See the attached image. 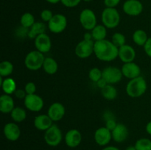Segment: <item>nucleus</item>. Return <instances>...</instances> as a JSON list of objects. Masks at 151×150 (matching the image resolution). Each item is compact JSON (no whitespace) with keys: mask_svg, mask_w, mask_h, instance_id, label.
Wrapping results in <instances>:
<instances>
[{"mask_svg":"<svg viewBox=\"0 0 151 150\" xmlns=\"http://www.w3.org/2000/svg\"><path fill=\"white\" fill-rule=\"evenodd\" d=\"M94 53L98 60L104 62H111L118 57L119 48L111 41L102 40L94 41Z\"/></svg>","mask_w":151,"mask_h":150,"instance_id":"nucleus-1","label":"nucleus"},{"mask_svg":"<svg viewBox=\"0 0 151 150\" xmlns=\"http://www.w3.org/2000/svg\"><path fill=\"white\" fill-rule=\"evenodd\" d=\"M147 89V84L143 76H139L134 79H130L126 85V93L131 98H138L142 96Z\"/></svg>","mask_w":151,"mask_h":150,"instance_id":"nucleus-2","label":"nucleus"},{"mask_svg":"<svg viewBox=\"0 0 151 150\" xmlns=\"http://www.w3.org/2000/svg\"><path fill=\"white\" fill-rule=\"evenodd\" d=\"M103 24L107 29H114L120 22V15L114 7H106L101 15Z\"/></svg>","mask_w":151,"mask_h":150,"instance_id":"nucleus-3","label":"nucleus"},{"mask_svg":"<svg viewBox=\"0 0 151 150\" xmlns=\"http://www.w3.org/2000/svg\"><path fill=\"white\" fill-rule=\"evenodd\" d=\"M45 57L44 54L38 50H33L28 53L24 58V65L29 71H38L43 67Z\"/></svg>","mask_w":151,"mask_h":150,"instance_id":"nucleus-4","label":"nucleus"},{"mask_svg":"<svg viewBox=\"0 0 151 150\" xmlns=\"http://www.w3.org/2000/svg\"><path fill=\"white\" fill-rule=\"evenodd\" d=\"M46 144L50 146H57L63 139V134L61 129L58 125L53 124L47 130L45 131L44 135Z\"/></svg>","mask_w":151,"mask_h":150,"instance_id":"nucleus-5","label":"nucleus"},{"mask_svg":"<svg viewBox=\"0 0 151 150\" xmlns=\"http://www.w3.org/2000/svg\"><path fill=\"white\" fill-rule=\"evenodd\" d=\"M80 23L83 28L88 31H91L97 26V16L91 9H84L80 13Z\"/></svg>","mask_w":151,"mask_h":150,"instance_id":"nucleus-6","label":"nucleus"},{"mask_svg":"<svg viewBox=\"0 0 151 150\" xmlns=\"http://www.w3.org/2000/svg\"><path fill=\"white\" fill-rule=\"evenodd\" d=\"M47 24V27L50 32L54 34H59L66 29L67 26V19L64 15L58 13L55 14L52 19Z\"/></svg>","mask_w":151,"mask_h":150,"instance_id":"nucleus-7","label":"nucleus"},{"mask_svg":"<svg viewBox=\"0 0 151 150\" xmlns=\"http://www.w3.org/2000/svg\"><path fill=\"white\" fill-rule=\"evenodd\" d=\"M94 41L93 40L87 41L82 40L80 41L75 49V53L81 59H86L94 53Z\"/></svg>","mask_w":151,"mask_h":150,"instance_id":"nucleus-8","label":"nucleus"},{"mask_svg":"<svg viewBox=\"0 0 151 150\" xmlns=\"http://www.w3.org/2000/svg\"><path fill=\"white\" fill-rule=\"evenodd\" d=\"M123 76L120 69L115 66H108L103 70V79L106 80L107 84L114 85L122 80Z\"/></svg>","mask_w":151,"mask_h":150,"instance_id":"nucleus-9","label":"nucleus"},{"mask_svg":"<svg viewBox=\"0 0 151 150\" xmlns=\"http://www.w3.org/2000/svg\"><path fill=\"white\" fill-rule=\"evenodd\" d=\"M25 107L31 112H39L43 109L44 101L42 97L36 94L27 95L24 99Z\"/></svg>","mask_w":151,"mask_h":150,"instance_id":"nucleus-10","label":"nucleus"},{"mask_svg":"<svg viewBox=\"0 0 151 150\" xmlns=\"http://www.w3.org/2000/svg\"><path fill=\"white\" fill-rule=\"evenodd\" d=\"M124 13L130 16H139L143 11V4L139 0H126L122 6Z\"/></svg>","mask_w":151,"mask_h":150,"instance_id":"nucleus-11","label":"nucleus"},{"mask_svg":"<svg viewBox=\"0 0 151 150\" xmlns=\"http://www.w3.org/2000/svg\"><path fill=\"white\" fill-rule=\"evenodd\" d=\"M94 138L96 144L100 146H106L112 139L111 131L106 126H102L95 131Z\"/></svg>","mask_w":151,"mask_h":150,"instance_id":"nucleus-12","label":"nucleus"},{"mask_svg":"<svg viewBox=\"0 0 151 150\" xmlns=\"http://www.w3.org/2000/svg\"><path fill=\"white\" fill-rule=\"evenodd\" d=\"M34 44H35L36 50L43 53V54L49 52L52 48L51 38L46 33L38 35L34 40Z\"/></svg>","mask_w":151,"mask_h":150,"instance_id":"nucleus-13","label":"nucleus"},{"mask_svg":"<svg viewBox=\"0 0 151 150\" xmlns=\"http://www.w3.org/2000/svg\"><path fill=\"white\" fill-rule=\"evenodd\" d=\"M123 76L129 79H134L141 76V69L139 66L134 62L124 63L121 68Z\"/></svg>","mask_w":151,"mask_h":150,"instance_id":"nucleus-14","label":"nucleus"},{"mask_svg":"<svg viewBox=\"0 0 151 150\" xmlns=\"http://www.w3.org/2000/svg\"><path fill=\"white\" fill-rule=\"evenodd\" d=\"M3 132L4 137L10 141H16L21 135V129L16 122L6 124L3 129Z\"/></svg>","mask_w":151,"mask_h":150,"instance_id":"nucleus-15","label":"nucleus"},{"mask_svg":"<svg viewBox=\"0 0 151 150\" xmlns=\"http://www.w3.org/2000/svg\"><path fill=\"white\" fill-rule=\"evenodd\" d=\"M66 109L63 104L60 102H54L50 106L47 115L53 121H59L65 116Z\"/></svg>","mask_w":151,"mask_h":150,"instance_id":"nucleus-16","label":"nucleus"},{"mask_svg":"<svg viewBox=\"0 0 151 150\" xmlns=\"http://www.w3.org/2000/svg\"><path fill=\"white\" fill-rule=\"evenodd\" d=\"M136 56H137V53H136L135 49L131 46L125 44L119 48L118 57L120 59L122 63H127L134 62Z\"/></svg>","mask_w":151,"mask_h":150,"instance_id":"nucleus-17","label":"nucleus"},{"mask_svg":"<svg viewBox=\"0 0 151 150\" xmlns=\"http://www.w3.org/2000/svg\"><path fill=\"white\" fill-rule=\"evenodd\" d=\"M82 134L76 129H69L65 135V143L67 146L75 148L81 144L82 141Z\"/></svg>","mask_w":151,"mask_h":150,"instance_id":"nucleus-18","label":"nucleus"},{"mask_svg":"<svg viewBox=\"0 0 151 150\" xmlns=\"http://www.w3.org/2000/svg\"><path fill=\"white\" fill-rule=\"evenodd\" d=\"M112 139L116 143H122L128 138V129L123 124H117L116 127L111 131Z\"/></svg>","mask_w":151,"mask_h":150,"instance_id":"nucleus-19","label":"nucleus"},{"mask_svg":"<svg viewBox=\"0 0 151 150\" xmlns=\"http://www.w3.org/2000/svg\"><path fill=\"white\" fill-rule=\"evenodd\" d=\"M34 126L38 130L44 131L49 129L53 124V121L47 114L38 115L34 119Z\"/></svg>","mask_w":151,"mask_h":150,"instance_id":"nucleus-20","label":"nucleus"},{"mask_svg":"<svg viewBox=\"0 0 151 150\" xmlns=\"http://www.w3.org/2000/svg\"><path fill=\"white\" fill-rule=\"evenodd\" d=\"M15 108L14 100L8 94H2L0 96V111L2 113H10Z\"/></svg>","mask_w":151,"mask_h":150,"instance_id":"nucleus-21","label":"nucleus"},{"mask_svg":"<svg viewBox=\"0 0 151 150\" xmlns=\"http://www.w3.org/2000/svg\"><path fill=\"white\" fill-rule=\"evenodd\" d=\"M0 85H1L3 92L8 95L14 94L15 91L17 89L16 83L13 78H4L2 76H0Z\"/></svg>","mask_w":151,"mask_h":150,"instance_id":"nucleus-22","label":"nucleus"},{"mask_svg":"<svg viewBox=\"0 0 151 150\" xmlns=\"http://www.w3.org/2000/svg\"><path fill=\"white\" fill-rule=\"evenodd\" d=\"M47 26L44 22L35 21V24L28 29L27 37L30 39L35 40L38 35L46 33Z\"/></svg>","mask_w":151,"mask_h":150,"instance_id":"nucleus-23","label":"nucleus"},{"mask_svg":"<svg viewBox=\"0 0 151 150\" xmlns=\"http://www.w3.org/2000/svg\"><path fill=\"white\" fill-rule=\"evenodd\" d=\"M42 68L47 74L53 75L58 70V64L54 58L47 57H45Z\"/></svg>","mask_w":151,"mask_h":150,"instance_id":"nucleus-24","label":"nucleus"},{"mask_svg":"<svg viewBox=\"0 0 151 150\" xmlns=\"http://www.w3.org/2000/svg\"><path fill=\"white\" fill-rule=\"evenodd\" d=\"M148 38L147 32L143 29H137L132 36L134 43L139 46H144Z\"/></svg>","mask_w":151,"mask_h":150,"instance_id":"nucleus-25","label":"nucleus"},{"mask_svg":"<svg viewBox=\"0 0 151 150\" xmlns=\"http://www.w3.org/2000/svg\"><path fill=\"white\" fill-rule=\"evenodd\" d=\"M100 90H101L102 96L106 100L112 101V100H114L116 98V96H117V90L113 85L108 84L104 88Z\"/></svg>","mask_w":151,"mask_h":150,"instance_id":"nucleus-26","label":"nucleus"},{"mask_svg":"<svg viewBox=\"0 0 151 150\" xmlns=\"http://www.w3.org/2000/svg\"><path fill=\"white\" fill-rule=\"evenodd\" d=\"M94 41H99L106 39L107 36V28L104 25H97L94 29L91 30Z\"/></svg>","mask_w":151,"mask_h":150,"instance_id":"nucleus-27","label":"nucleus"},{"mask_svg":"<svg viewBox=\"0 0 151 150\" xmlns=\"http://www.w3.org/2000/svg\"><path fill=\"white\" fill-rule=\"evenodd\" d=\"M10 117L16 123H21L26 119L27 112L22 107H15V108L10 113Z\"/></svg>","mask_w":151,"mask_h":150,"instance_id":"nucleus-28","label":"nucleus"},{"mask_svg":"<svg viewBox=\"0 0 151 150\" xmlns=\"http://www.w3.org/2000/svg\"><path fill=\"white\" fill-rule=\"evenodd\" d=\"M13 65L8 60H4L0 63V76L6 78L8 77L13 72Z\"/></svg>","mask_w":151,"mask_h":150,"instance_id":"nucleus-29","label":"nucleus"},{"mask_svg":"<svg viewBox=\"0 0 151 150\" xmlns=\"http://www.w3.org/2000/svg\"><path fill=\"white\" fill-rule=\"evenodd\" d=\"M35 17L32 13H25L21 16L20 24L21 26H23V27L29 29L35 24Z\"/></svg>","mask_w":151,"mask_h":150,"instance_id":"nucleus-30","label":"nucleus"},{"mask_svg":"<svg viewBox=\"0 0 151 150\" xmlns=\"http://www.w3.org/2000/svg\"><path fill=\"white\" fill-rule=\"evenodd\" d=\"M134 146L137 150H151V140L142 138L137 140Z\"/></svg>","mask_w":151,"mask_h":150,"instance_id":"nucleus-31","label":"nucleus"},{"mask_svg":"<svg viewBox=\"0 0 151 150\" xmlns=\"http://www.w3.org/2000/svg\"><path fill=\"white\" fill-rule=\"evenodd\" d=\"M111 42L116 46V47L119 48V47L124 46L126 42V38L125 36L121 32H115L111 38Z\"/></svg>","mask_w":151,"mask_h":150,"instance_id":"nucleus-32","label":"nucleus"},{"mask_svg":"<svg viewBox=\"0 0 151 150\" xmlns=\"http://www.w3.org/2000/svg\"><path fill=\"white\" fill-rule=\"evenodd\" d=\"M88 77L92 82L97 83L100 79L103 78V71L100 70L99 68H92L88 72Z\"/></svg>","mask_w":151,"mask_h":150,"instance_id":"nucleus-33","label":"nucleus"},{"mask_svg":"<svg viewBox=\"0 0 151 150\" xmlns=\"http://www.w3.org/2000/svg\"><path fill=\"white\" fill-rule=\"evenodd\" d=\"M53 13L52 12L48 9H45V10H42L41 13V19L43 21L47 22L48 23L53 17Z\"/></svg>","mask_w":151,"mask_h":150,"instance_id":"nucleus-34","label":"nucleus"},{"mask_svg":"<svg viewBox=\"0 0 151 150\" xmlns=\"http://www.w3.org/2000/svg\"><path fill=\"white\" fill-rule=\"evenodd\" d=\"M24 91L27 95L29 94H34L36 92V85L33 82H29L25 85Z\"/></svg>","mask_w":151,"mask_h":150,"instance_id":"nucleus-35","label":"nucleus"},{"mask_svg":"<svg viewBox=\"0 0 151 150\" xmlns=\"http://www.w3.org/2000/svg\"><path fill=\"white\" fill-rule=\"evenodd\" d=\"M81 0H60V2L66 7H75L80 4Z\"/></svg>","mask_w":151,"mask_h":150,"instance_id":"nucleus-36","label":"nucleus"},{"mask_svg":"<svg viewBox=\"0 0 151 150\" xmlns=\"http://www.w3.org/2000/svg\"><path fill=\"white\" fill-rule=\"evenodd\" d=\"M118 123H116V120L114 119H113L112 117L108 118L106 121V127L108 128L109 130L112 131L115 127L116 126Z\"/></svg>","mask_w":151,"mask_h":150,"instance_id":"nucleus-37","label":"nucleus"},{"mask_svg":"<svg viewBox=\"0 0 151 150\" xmlns=\"http://www.w3.org/2000/svg\"><path fill=\"white\" fill-rule=\"evenodd\" d=\"M120 2V0H104V4L106 7H116Z\"/></svg>","mask_w":151,"mask_h":150,"instance_id":"nucleus-38","label":"nucleus"},{"mask_svg":"<svg viewBox=\"0 0 151 150\" xmlns=\"http://www.w3.org/2000/svg\"><path fill=\"white\" fill-rule=\"evenodd\" d=\"M144 50L145 54L151 58V38H149L146 44H145Z\"/></svg>","mask_w":151,"mask_h":150,"instance_id":"nucleus-39","label":"nucleus"},{"mask_svg":"<svg viewBox=\"0 0 151 150\" xmlns=\"http://www.w3.org/2000/svg\"><path fill=\"white\" fill-rule=\"evenodd\" d=\"M15 96L16 97L19 99H24L25 97H26L27 94L25 92L24 90L22 89H16V91L14 93Z\"/></svg>","mask_w":151,"mask_h":150,"instance_id":"nucleus-40","label":"nucleus"},{"mask_svg":"<svg viewBox=\"0 0 151 150\" xmlns=\"http://www.w3.org/2000/svg\"><path fill=\"white\" fill-rule=\"evenodd\" d=\"M96 84H97V85L98 86V88H100V89H102V88H104L106 85H108L107 82H106V80H105L104 79H103V78H102V79H100V80H99Z\"/></svg>","mask_w":151,"mask_h":150,"instance_id":"nucleus-41","label":"nucleus"},{"mask_svg":"<svg viewBox=\"0 0 151 150\" xmlns=\"http://www.w3.org/2000/svg\"><path fill=\"white\" fill-rule=\"evenodd\" d=\"M83 39L87 40V41H91V40H93V37H92V35H91V32H86V33L84 34ZM93 41H94V40H93Z\"/></svg>","mask_w":151,"mask_h":150,"instance_id":"nucleus-42","label":"nucleus"},{"mask_svg":"<svg viewBox=\"0 0 151 150\" xmlns=\"http://www.w3.org/2000/svg\"><path fill=\"white\" fill-rule=\"evenodd\" d=\"M145 129H146V132H147L149 135H151V121H150L147 124Z\"/></svg>","mask_w":151,"mask_h":150,"instance_id":"nucleus-43","label":"nucleus"},{"mask_svg":"<svg viewBox=\"0 0 151 150\" xmlns=\"http://www.w3.org/2000/svg\"><path fill=\"white\" fill-rule=\"evenodd\" d=\"M102 150H119V149L114 146H108L104 147Z\"/></svg>","mask_w":151,"mask_h":150,"instance_id":"nucleus-44","label":"nucleus"},{"mask_svg":"<svg viewBox=\"0 0 151 150\" xmlns=\"http://www.w3.org/2000/svg\"><path fill=\"white\" fill-rule=\"evenodd\" d=\"M48 3H50V4H58L59 1H60V0H46Z\"/></svg>","mask_w":151,"mask_h":150,"instance_id":"nucleus-45","label":"nucleus"},{"mask_svg":"<svg viewBox=\"0 0 151 150\" xmlns=\"http://www.w3.org/2000/svg\"><path fill=\"white\" fill-rule=\"evenodd\" d=\"M125 150H137V149H136V147L134 146H129L127 147Z\"/></svg>","mask_w":151,"mask_h":150,"instance_id":"nucleus-46","label":"nucleus"},{"mask_svg":"<svg viewBox=\"0 0 151 150\" xmlns=\"http://www.w3.org/2000/svg\"><path fill=\"white\" fill-rule=\"evenodd\" d=\"M83 1H86V2H88V1H91V0H83Z\"/></svg>","mask_w":151,"mask_h":150,"instance_id":"nucleus-47","label":"nucleus"}]
</instances>
